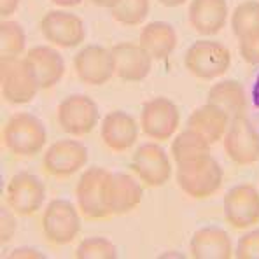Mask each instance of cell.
Here are the masks:
<instances>
[{"label":"cell","instance_id":"8fae6325","mask_svg":"<svg viewBox=\"0 0 259 259\" xmlns=\"http://www.w3.org/2000/svg\"><path fill=\"white\" fill-rule=\"evenodd\" d=\"M179 107L165 97L151 98L144 104L140 112V128L152 140L172 139L179 128Z\"/></svg>","mask_w":259,"mask_h":259},{"label":"cell","instance_id":"7402d4cb","mask_svg":"<svg viewBox=\"0 0 259 259\" xmlns=\"http://www.w3.org/2000/svg\"><path fill=\"white\" fill-rule=\"evenodd\" d=\"M230 123L231 119L223 109L207 102V104L198 107L188 117V124L186 126L193 130V132H196L198 135H201L207 142L215 144L224 139Z\"/></svg>","mask_w":259,"mask_h":259},{"label":"cell","instance_id":"7c38bea8","mask_svg":"<svg viewBox=\"0 0 259 259\" xmlns=\"http://www.w3.org/2000/svg\"><path fill=\"white\" fill-rule=\"evenodd\" d=\"M132 168L137 177L149 188H161L172 175L168 154L158 144H144L132 158Z\"/></svg>","mask_w":259,"mask_h":259},{"label":"cell","instance_id":"6da1fadb","mask_svg":"<svg viewBox=\"0 0 259 259\" xmlns=\"http://www.w3.org/2000/svg\"><path fill=\"white\" fill-rule=\"evenodd\" d=\"M2 139L13 154L20 158H32L42 151L48 135L39 117L28 112H18L7 119Z\"/></svg>","mask_w":259,"mask_h":259},{"label":"cell","instance_id":"83f0119b","mask_svg":"<svg viewBox=\"0 0 259 259\" xmlns=\"http://www.w3.org/2000/svg\"><path fill=\"white\" fill-rule=\"evenodd\" d=\"M149 0H117L112 7V18L124 26L140 25L149 14Z\"/></svg>","mask_w":259,"mask_h":259},{"label":"cell","instance_id":"30bf717a","mask_svg":"<svg viewBox=\"0 0 259 259\" xmlns=\"http://www.w3.org/2000/svg\"><path fill=\"white\" fill-rule=\"evenodd\" d=\"M46 200V188L44 182L37 175L28 172H20L13 175L6 189V201L7 207L14 214L21 217L33 215L40 210Z\"/></svg>","mask_w":259,"mask_h":259},{"label":"cell","instance_id":"9a60e30c","mask_svg":"<svg viewBox=\"0 0 259 259\" xmlns=\"http://www.w3.org/2000/svg\"><path fill=\"white\" fill-rule=\"evenodd\" d=\"M75 75L88 86H102L109 82L114 72V58L104 46H86L74 58Z\"/></svg>","mask_w":259,"mask_h":259},{"label":"cell","instance_id":"7a4b0ae2","mask_svg":"<svg viewBox=\"0 0 259 259\" xmlns=\"http://www.w3.org/2000/svg\"><path fill=\"white\" fill-rule=\"evenodd\" d=\"M224 172L210 154L188 165L177 166V184L193 200H205L219 191Z\"/></svg>","mask_w":259,"mask_h":259},{"label":"cell","instance_id":"ba28073f","mask_svg":"<svg viewBox=\"0 0 259 259\" xmlns=\"http://www.w3.org/2000/svg\"><path fill=\"white\" fill-rule=\"evenodd\" d=\"M224 219L235 230H249L259 224V191L250 184H237L224 194Z\"/></svg>","mask_w":259,"mask_h":259},{"label":"cell","instance_id":"d6a6232c","mask_svg":"<svg viewBox=\"0 0 259 259\" xmlns=\"http://www.w3.org/2000/svg\"><path fill=\"white\" fill-rule=\"evenodd\" d=\"M7 257H13V259H18V257H33V259H44L46 256L44 254H40L39 250L35 249H30V247H20V249L13 250V252L9 254Z\"/></svg>","mask_w":259,"mask_h":259},{"label":"cell","instance_id":"d590c367","mask_svg":"<svg viewBox=\"0 0 259 259\" xmlns=\"http://www.w3.org/2000/svg\"><path fill=\"white\" fill-rule=\"evenodd\" d=\"M91 2L98 7H109V9H112V7L117 4V0H91Z\"/></svg>","mask_w":259,"mask_h":259},{"label":"cell","instance_id":"277c9868","mask_svg":"<svg viewBox=\"0 0 259 259\" xmlns=\"http://www.w3.org/2000/svg\"><path fill=\"white\" fill-rule=\"evenodd\" d=\"M0 86L4 100L13 105L30 104L40 90L25 58L0 60Z\"/></svg>","mask_w":259,"mask_h":259},{"label":"cell","instance_id":"44dd1931","mask_svg":"<svg viewBox=\"0 0 259 259\" xmlns=\"http://www.w3.org/2000/svg\"><path fill=\"white\" fill-rule=\"evenodd\" d=\"M189 25L200 35H215L224 28L228 20L226 0H191L189 4Z\"/></svg>","mask_w":259,"mask_h":259},{"label":"cell","instance_id":"836d02e7","mask_svg":"<svg viewBox=\"0 0 259 259\" xmlns=\"http://www.w3.org/2000/svg\"><path fill=\"white\" fill-rule=\"evenodd\" d=\"M20 0H0V14L2 16H11L16 13Z\"/></svg>","mask_w":259,"mask_h":259},{"label":"cell","instance_id":"5b68a950","mask_svg":"<svg viewBox=\"0 0 259 259\" xmlns=\"http://www.w3.org/2000/svg\"><path fill=\"white\" fill-rule=\"evenodd\" d=\"M42 233L53 245L72 243L81 233L79 208L62 198L49 201L42 214Z\"/></svg>","mask_w":259,"mask_h":259},{"label":"cell","instance_id":"ac0fdd59","mask_svg":"<svg viewBox=\"0 0 259 259\" xmlns=\"http://www.w3.org/2000/svg\"><path fill=\"white\" fill-rule=\"evenodd\" d=\"M102 142L114 152H124L135 146L139 139V124L123 110H112L102 121Z\"/></svg>","mask_w":259,"mask_h":259},{"label":"cell","instance_id":"d6986e66","mask_svg":"<svg viewBox=\"0 0 259 259\" xmlns=\"http://www.w3.org/2000/svg\"><path fill=\"white\" fill-rule=\"evenodd\" d=\"M40 90H51L62 81L65 74L63 56L49 46H35L25 56Z\"/></svg>","mask_w":259,"mask_h":259},{"label":"cell","instance_id":"74e56055","mask_svg":"<svg viewBox=\"0 0 259 259\" xmlns=\"http://www.w3.org/2000/svg\"><path fill=\"white\" fill-rule=\"evenodd\" d=\"M252 98H254V104L259 107V77L256 81V86H254V91H252Z\"/></svg>","mask_w":259,"mask_h":259},{"label":"cell","instance_id":"603a6c76","mask_svg":"<svg viewBox=\"0 0 259 259\" xmlns=\"http://www.w3.org/2000/svg\"><path fill=\"white\" fill-rule=\"evenodd\" d=\"M139 42L152 60H166L177 46V33L170 23L152 21L142 28Z\"/></svg>","mask_w":259,"mask_h":259},{"label":"cell","instance_id":"1f68e13d","mask_svg":"<svg viewBox=\"0 0 259 259\" xmlns=\"http://www.w3.org/2000/svg\"><path fill=\"white\" fill-rule=\"evenodd\" d=\"M13 212V210H11ZM6 207H2V226H0V237H2V243L9 242L13 238L14 231H16V221H14L13 214H11Z\"/></svg>","mask_w":259,"mask_h":259},{"label":"cell","instance_id":"d4e9b609","mask_svg":"<svg viewBox=\"0 0 259 259\" xmlns=\"http://www.w3.org/2000/svg\"><path fill=\"white\" fill-rule=\"evenodd\" d=\"M210 146L212 144L207 142L201 135L186 128L184 132H181L174 139L172 158L177 163V166L188 165V163H193L196 159H201L210 154Z\"/></svg>","mask_w":259,"mask_h":259},{"label":"cell","instance_id":"52a82bcc","mask_svg":"<svg viewBox=\"0 0 259 259\" xmlns=\"http://www.w3.org/2000/svg\"><path fill=\"white\" fill-rule=\"evenodd\" d=\"M56 117L65 133L72 137H84L98 124L100 110L95 100L86 95H70L58 105Z\"/></svg>","mask_w":259,"mask_h":259},{"label":"cell","instance_id":"484cf974","mask_svg":"<svg viewBox=\"0 0 259 259\" xmlns=\"http://www.w3.org/2000/svg\"><path fill=\"white\" fill-rule=\"evenodd\" d=\"M26 33L18 21L0 23V60L20 58L25 51Z\"/></svg>","mask_w":259,"mask_h":259},{"label":"cell","instance_id":"8992f818","mask_svg":"<svg viewBox=\"0 0 259 259\" xmlns=\"http://www.w3.org/2000/svg\"><path fill=\"white\" fill-rule=\"evenodd\" d=\"M110 172L102 166H91L82 172L75 186V200L77 208L88 219L100 221L110 217V212L105 207V184Z\"/></svg>","mask_w":259,"mask_h":259},{"label":"cell","instance_id":"4dcf8cb0","mask_svg":"<svg viewBox=\"0 0 259 259\" xmlns=\"http://www.w3.org/2000/svg\"><path fill=\"white\" fill-rule=\"evenodd\" d=\"M240 55L250 65H259V26L238 39Z\"/></svg>","mask_w":259,"mask_h":259},{"label":"cell","instance_id":"cb8c5ba5","mask_svg":"<svg viewBox=\"0 0 259 259\" xmlns=\"http://www.w3.org/2000/svg\"><path fill=\"white\" fill-rule=\"evenodd\" d=\"M207 102L217 105L219 109H223L231 121L237 119V117L245 116L247 95L243 86L237 81L226 79V81H221L214 84L208 90Z\"/></svg>","mask_w":259,"mask_h":259},{"label":"cell","instance_id":"4fadbf2b","mask_svg":"<svg viewBox=\"0 0 259 259\" xmlns=\"http://www.w3.org/2000/svg\"><path fill=\"white\" fill-rule=\"evenodd\" d=\"M40 32L48 42L58 48H77L84 40L86 28L79 16L67 11H49L40 20Z\"/></svg>","mask_w":259,"mask_h":259},{"label":"cell","instance_id":"8d00e7d4","mask_svg":"<svg viewBox=\"0 0 259 259\" xmlns=\"http://www.w3.org/2000/svg\"><path fill=\"white\" fill-rule=\"evenodd\" d=\"M158 2L165 7H179V6H182V4L188 2V0H158Z\"/></svg>","mask_w":259,"mask_h":259},{"label":"cell","instance_id":"f546056e","mask_svg":"<svg viewBox=\"0 0 259 259\" xmlns=\"http://www.w3.org/2000/svg\"><path fill=\"white\" fill-rule=\"evenodd\" d=\"M235 257L238 259H259V230L243 233L237 242Z\"/></svg>","mask_w":259,"mask_h":259},{"label":"cell","instance_id":"e575fe53","mask_svg":"<svg viewBox=\"0 0 259 259\" xmlns=\"http://www.w3.org/2000/svg\"><path fill=\"white\" fill-rule=\"evenodd\" d=\"M81 2L82 0H53V4H56V6H60V7H75Z\"/></svg>","mask_w":259,"mask_h":259},{"label":"cell","instance_id":"3957f363","mask_svg":"<svg viewBox=\"0 0 259 259\" xmlns=\"http://www.w3.org/2000/svg\"><path fill=\"white\" fill-rule=\"evenodd\" d=\"M184 65L188 72L201 81H212L228 72L231 65V53L217 40L201 39L193 42L186 51Z\"/></svg>","mask_w":259,"mask_h":259},{"label":"cell","instance_id":"5bb4252c","mask_svg":"<svg viewBox=\"0 0 259 259\" xmlns=\"http://www.w3.org/2000/svg\"><path fill=\"white\" fill-rule=\"evenodd\" d=\"M88 161V149L79 140H58L46 151L42 165L51 177L65 179L77 174Z\"/></svg>","mask_w":259,"mask_h":259},{"label":"cell","instance_id":"ffe728a7","mask_svg":"<svg viewBox=\"0 0 259 259\" xmlns=\"http://www.w3.org/2000/svg\"><path fill=\"white\" fill-rule=\"evenodd\" d=\"M189 252L194 259H230L233 257V242L217 226L200 228L193 233Z\"/></svg>","mask_w":259,"mask_h":259},{"label":"cell","instance_id":"e0dca14e","mask_svg":"<svg viewBox=\"0 0 259 259\" xmlns=\"http://www.w3.org/2000/svg\"><path fill=\"white\" fill-rule=\"evenodd\" d=\"M114 58V72L119 79L128 82H139L149 75L152 58L140 44L119 42L110 48Z\"/></svg>","mask_w":259,"mask_h":259},{"label":"cell","instance_id":"2e32d148","mask_svg":"<svg viewBox=\"0 0 259 259\" xmlns=\"http://www.w3.org/2000/svg\"><path fill=\"white\" fill-rule=\"evenodd\" d=\"M142 201V188L128 174L110 172L105 184V207L110 215H124Z\"/></svg>","mask_w":259,"mask_h":259},{"label":"cell","instance_id":"f1b7e54d","mask_svg":"<svg viewBox=\"0 0 259 259\" xmlns=\"http://www.w3.org/2000/svg\"><path fill=\"white\" fill-rule=\"evenodd\" d=\"M77 259H116L117 249L110 240L104 237H90L82 240L75 250Z\"/></svg>","mask_w":259,"mask_h":259},{"label":"cell","instance_id":"9c48e42d","mask_svg":"<svg viewBox=\"0 0 259 259\" xmlns=\"http://www.w3.org/2000/svg\"><path fill=\"white\" fill-rule=\"evenodd\" d=\"M223 146L226 156L235 165L247 166L259 161V132L245 116L231 121Z\"/></svg>","mask_w":259,"mask_h":259},{"label":"cell","instance_id":"4316f807","mask_svg":"<svg viewBox=\"0 0 259 259\" xmlns=\"http://www.w3.org/2000/svg\"><path fill=\"white\" fill-rule=\"evenodd\" d=\"M259 26V2L257 0H245L235 7L231 14V30L235 37L240 39L250 30Z\"/></svg>","mask_w":259,"mask_h":259}]
</instances>
